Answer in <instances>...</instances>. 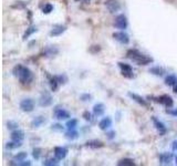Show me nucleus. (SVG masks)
Returning a JSON list of instances; mask_svg holds the SVG:
<instances>
[{"mask_svg":"<svg viewBox=\"0 0 177 166\" xmlns=\"http://www.w3.org/2000/svg\"><path fill=\"white\" fill-rule=\"evenodd\" d=\"M90 99H91L90 94H83V95H81V100H82V101H89Z\"/></svg>","mask_w":177,"mask_h":166,"instance_id":"nucleus-34","label":"nucleus"},{"mask_svg":"<svg viewBox=\"0 0 177 166\" xmlns=\"http://www.w3.org/2000/svg\"><path fill=\"white\" fill-rule=\"evenodd\" d=\"M87 146L89 147H93V149H99V147H103V143L100 142V141H90V142L87 143Z\"/></svg>","mask_w":177,"mask_h":166,"instance_id":"nucleus-22","label":"nucleus"},{"mask_svg":"<svg viewBox=\"0 0 177 166\" xmlns=\"http://www.w3.org/2000/svg\"><path fill=\"white\" fill-rule=\"evenodd\" d=\"M106 8H108L109 11L113 13V12L119 11L120 8H121V5L117 0H108L106 1Z\"/></svg>","mask_w":177,"mask_h":166,"instance_id":"nucleus-7","label":"nucleus"},{"mask_svg":"<svg viewBox=\"0 0 177 166\" xmlns=\"http://www.w3.org/2000/svg\"><path fill=\"white\" fill-rule=\"evenodd\" d=\"M156 101L160 104H164L166 108H171L174 102H173V99H171L169 95H160V98H157Z\"/></svg>","mask_w":177,"mask_h":166,"instance_id":"nucleus-8","label":"nucleus"},{"mask_svg":"<svg viewBox=\"0 0 177 166\" xmlns=\"http://www.w3.org/2000/svg\"><path fill=\"white\" fill-rule=\"evenodd\" d=\"M121 70H122V74L126 78H133V71H132V68L131 65H128L126 63H122L120 62L119 63Z\"/></svg>","mask_w":177,"mask_h":166,"instance_id":"nucleus-9","label":"nucleus"},{"mask_svg":"<svg viewBox=\"0 0 177 166\" xmlns=\"http://www.w3.org/2000/svg\"><path fill=\"white\" fill-rule=\"evenodd\" d=\"M171 160V154H168V153H163L160 155V162L162 164H169Z\"/></svg>","mask_w":177,"mask_h":166,"instance_id":"nucleus-21","label":"nucleus"},{"mask_svg":"<svg viewBox=\"0 0 177 166\" xmlns=\"http://www.w3.org/2000/svg\"><path fill=\"white\" fill-rule=\"evenodd\" d=\"M149 72L153 73V74H155V76H163L164 72H165V70H164L163 68H160V67H153V68L149 69Z\"/></svg>","mask_w":177,"mask_h":166,"instance_id":"nucleus-20","label":"nucleus"},{"mask_svg":"<svg viewBox=\"0 0 177 166\" xmlns=\"http://www.w3.org/2000/svg\"><path fill=\"white\" fill-rule=\"evenodd\" d=\"M40 149H33V157L35 158V160H38L39 156H40Z\"/></svg>","mask_w":177,"mask_h":166,"instance_id":"nucleus-32","label":"nucleus"},{"mask_svg":"<svg viewBox=\"0 0 177 166\" xmlns=\"http://www.w3.org/2000/svg\"><path fill=\"white\" fill-rule=\"evenodd\" d=\"M52 10H53V6L52 5H50V3H48V5H46V6L43 7V12L44 13H50Z\"/></svg>","mask_w":177,"mask_h":166,"instance_id":"nucleus-30","label":"nucleus"},{"mask_svg":"<svg viewBox=\"0 0 177 166\" xmlns=\"http://www.w3.org/2000/svg\"><path fill=\"white\" fill-rule=\"evenodd\" d=\"M19 165H31V163H30L29 160H27V162H26V160H22V163L20 162V163H19Z\"/></svg>","mask_w":177,"mask_h":166,"instance_id":"nucleus-38","label":"nucleus"},{"mask_svg":"<svg viewBox=\"0 0 177 166\" xmlns=\"http://www.w3.org/2000/svg\"><path fill=\"white\" fill-rule=\"evenodd\" d=\"M62 125H60V124H54V125H52V130H55V131H62Z\"/></svg>","mask_w":177,"mask_h":166,"instance_id":"nucleus-33","label":"nucleus"},{"mask_svg":"<svg viewBox=\"0 0 177 166\" xmlns=\"http://www.w3.org/2000/svg\"><path fill=\"white\" fill-rule=\"evenodd\" d=\"M65 30H67V27L65 26L57 24V26L53 27L52 30L50 31V35H51V37H59V35H61Z\"/></svg>","mask_w":177,"mask_h":166,"instance_id":"nucleus-10","label":"nucleus"},{"mask_svg":"<svg viewBox=\"0 0 177 166\" xmlns=\"http://www.w3.org/2000/svg\"><path fill=\"white\" fill-rule=\"evenodd\" d=\"M114 26L117 29L124 30L127 28V19L124 15H119L115 18V22H114Z\"/></svg>","mask_w":177,"mask_h":166,"instance_id":"nucleus-5","label":"nucleus"},{"mask_svg":"<svg viewBox=\"0 0 177 166\" xmlns=\"http://www.w3.org/2000/svg\"><path fill=\"white\" fill-rule=\"evenodd\" d=\"M65 137L70 138V140H74V138L78 137V132H76L74 130H69V132L65 134Z\"/></svg>","mask_w":177,"mask_h":166,"instance_id":"nucleus-25","label":"nucleus"},{"mask_svg":"<svg viewBox=\"0 0 177 166\" xmlns=\"http://www.w3.org/2000/svg\"><path fill=\"white\" fill-rule=\"evenodd\" d=\"M176 164H177V156H176Z\"/></svg>","mask_w":177,"mask_h":166,"instance_id":"nucleus-41","label":"nucleus"},{"mask_svg":"<svg viewBox=\"0 0 177 166\" xmlns=\"http://www.w3.org/2000/svg\"><path fill=\"white\" fill-rule=\"evenodd\" d=\"M174 92H175V93H177V83L174 85Z\"/></svg>","mask_w":177,"mask_h":166,"instance_id":"nucleus-40","label":"nucleus"},{"mask_svg":"<svg viewBox=\"0 0 177 166\" xmlns=\"http://www.w3.org/2000/svg\"><path fill=\"white\" fill-rule=\"evenodd\" d=\"M35 31H37V28H35V27H31V28H29V29L27 30V32L24 33V35H23V38H24V39L28 38L30 35H32V33H33V32H35Z\"/></svg>","mask_w":177,"mask_h":166,"instance_id":"nucleus-29","label":"nucleus"},{"mask_svg":"<svg viewBox=\"0 0 177 166\" xmlns=\"http://www.w3.org/2000/svg\"><path fill=\"white\" fill-rule=\"evenodd\" d=\"M166 113L168 114H171V115H174V116H177V110H166Z\"/></svg>","mask_w":177,"mask_h":166,"instance_id":"nucleus-35","label":"nucleus"},{"mask_svg":"<svg viewBox=\"0 0 177 166\" xmlns=\"http://www.w3.org/2000/svg\"><path fill=\"white\" fill-rule=\"evenodd\" d=\"M26 157H27L26 152H20V153H18V154L15 156V158L18 160V162H22V160H24V158Z\"/></svg>","mask_w":177,"mask_h":166,"instance_id":"nucleus-26","label":"nucleus"},{"mask_svg":"<svg viewBox=\"0 0 177 166\" xmlns=\"http://www.w3.org/2000/svg\"><path fill=\"white\" fill-rule=\"evenodd\" d=\"M113 38L116 41H119L120 43L122 44H127L130 42V37L126 32L124 31H119V32H114L113 33Z\"/></svg>","mask_w":177,"mask_h":166,"instance_id":"nucleus-4","label":"nucleus"},{"mask_svg":"<svg viewBox=\"0 0 177 166\" xmlns=\"http://www.w3.org/2000/svg\"><path fill=\"white\" fill-rule=\"evenodd\" d=\"M53 100H52V96L50 95L49 93H43L41 95L40 100H39V104L42 106V108H46V106H50L52 104Z\"/></svg>","mask_w":177,"mask_h":166,"instance_id":"nucleus-6","label":"nucleus"},{"mask_svg":"<svg viewBox=\"0 0 177 166\" xmlns=\"http://www.w3.org/2000/svg\"><path fill=\"white\" fill-rule=\"evenodd\" d=\"M130 98H131L133 101H135L136 103H138V104H141V105H143V106H147V102H146L145 100L143 99L142 96L141 95H138V94H136V93H132V92H128V94H127Z\"/></svg>","mask_w":177,"mask_h":166,"instance_id":"nucleus-12","label":"nucleus"},{"mask_svg":"<svg viewBox=\"0 0 177 166\" xmlns=\"http://www.w3.org/2000/svg\"><path fill=\"white\" fill-rule=\"evenodd\" d=\"M126 55H127L128 59H131L132 61L135 62L138 65H147V64L153 62V59L151 57L143 54V53H141L137 50H128Z\"/></svg>","mask_w":177,"mask_h":166,"instance_id":"nucleus-1","label":"nucleus"},{"mask_svg":"<svg viewBox=\"0 0 177 166\" xmlns=\"http://www.w3.org/2000/svg\"><path fill=\"white\" fill-rule=\"evenodd\" d=\"M58 160V158H57ZM57 160H54V158H49V160H46L43 162V165H46V166H52V165H57L58 164V162H57Z\"/></svg>","mask_w":177,"mask_h":166,"instance_id":"nucleus-28","label":"nucleus"},{"mask_svg":"<svg viewBox=\"0 0 177 166\" xmlns=\"http://www.w3.org/2000/svg\"><path fill=\"white\" fill-rule=\"evenodd\" d=\"M21 145H22V144H21V142L13 141V142H11V143H8L7 147H9V149H17V147H20Z\"/></svg>","mask_w":177,"mask_h":166,"instance_id":"nucleus-27","label":"nucleus"},{"mask_svg":"<svg viewBox=\"0 0 177 166\" xmlns=\"http://www.w3.org/2000/svg\"><path fill=\"white\" fill-rule=\"evenodd\" d=\"M84 119L87 120V121H90V120H91V115H90V113H87V112H85V113H84Z\"/></svg>","mask_w":177,"mask_h":166,"instance_id":"nucleus-37","label":"nucleus"},{"mask_svg":"<svg viewBox=\"0 0 177 166\" xmlns=\"http://www.w3.org/2000/svg\"><path fill=\"white\" fill-rule=\"evenodd\" d=\"M17 127H18V124L16 122H12V121L8 122V128H10V130H13V128H17Z\"/></svg>","mask_w":177,"mask_h":166,"instance_id":"nucleus-31","label":"nucleus"},{"mask_svg":"<svg viewBox=\"0 0 177 166\" xmlns=\"http://www.w3.org/2000/svg\"><path fill=\"white\" fill-rule=\"evenodd\" d=\"M111 125H112V120H111V117H109V116L102 119L99 123V127L101 128V130H103V131H105V130H108L109 127H111Z\"/></svg>","mask_w":177,"mask_h":166,"instance_id":"nucleus-15","label":"nucleus"},{"mask_svg":"<svg viewBox=\"0 0 177 166\" xmlns=\"http://www.w3.org/2000/svg\"><path fill=\"white\" fill-rule=\"evenodd\" d=\"M68 154V149L65 147H61V146H58L54 149V155L55 157L58 158V160H61L63 158H65Z\"/></svg>","mask_w":177,"mask_h":166,"instance_id":"nucleus-11","label":"nucleus"},{"mask_svg":"<svg viewBox=\"0 0 177 166\" xmlns=\"http://www.w3.org/2000/svg\"><path fill=\"white\" fill-rule=\"evenodd\" d=\"M153 122H154V124H155V126H156V128L160 132V133H164V132L166 131L165 125H164V124H163L162 122H160V121H158L157 119L153 117Z\"/></svg>","mask_w":177,"mask_h":166,"instance_id":"nucleus-19","label":"nucleus"},{"mask_svg":"<svg viewBox=\"0 0 177 166\" xmlns=\"http://www.w3.org/2000/svg\"><path fill=\"white\" fill-rule=\"evenodd\" d=\"M54 115L58 120H67L70 117V113L64 109H57L54 111Z\"/></svg>","mask_w":177,"mask_h":166,"instance_id":"nucleus-13","label":"nucleus"},{"mask_svg":"<svg viewBox=\"0 0 177 166\" xmlns=\"http://www.w3.org/2000/svg\"><path fill=\"white\" fill-rule=\"evenodd\" d=\"M177 83V76L175 74H168L165 79V84L168 87H174Z\"/></svg>","mask_w":177,"mask_h":166,"instance_id":"nucleus-17","label":"nucleus"},{"mask_svg":"<svg viewBox=\"0 0 177 166\" xmlns=\"http://www.w3.org/2000/svg\"><path fill=\"white\" fill-rule=\"evenodd\" d=\"M171 149L174 151H177V140H175L174 142L171 143Z\"/></svg>","mask_w":177,"mask_h":166,"instance_id":"nucleus-36","label":"nucleus"},{"mask_svg":"<svg viewBox=\"0 0 177 166\" xmlns=\"http://www.w3.org/2000/svg\"><path fill=\"white\" fill-rule=\"evenodd\" d=\"M105 112V105L103 103H96L94 106H93V113L95 116H101L103 115Z\"/></svg>","mask_w":177,"mask_h":166,"instance_id":"nucleus-14","label":"nucleus"},{"mask_svg":"<svg viewBox=\"0 0 177 166\" xmlns=\"http://www.w3.org/2000/svg\"><path fill=\"white\" fill-rule=\"evenodd\" d=\"M24 138V133L20 130H15V131L11 133V140L12 141H17V142H21V141Z\"/></svg>","mask_w":177,"mask_h":166,"instance_id":"nucleus-16","label":"nucleus"},{"mask_svg":"<svg viewBox=\"0 0 177 166\" xmlns=\"http://www.w3.org/2000/svg\"><path fill=\"white\" fill-rule=\"evenodd\" d=\"M117 165H127V166H133L135 165L133 160H130V158H123V160H119Z\"/></svg>","mask_w":177,"mask_h":166,"instance_id":"nucleus-24","label":"nucleus"},{"mask_svg":"<svg viewBox=\"0 0 177 166\" xmlns=\"http://www.w3.org/2000/svg\"><path fill=\"white\" fill-rule=\"evenodd\" d=\"M13 76H17L18 79L20 80L22 83H29L32 80L33 76H32V72L30 71V69H28L27 67H23L21 64H18L13 68Z\"/></svg>","mask_w":177,"mask_h":166,"instance_id":"nucleus-2","label":"nucleus"},{"mask_svg":"<svg viewBox=\"0 0 177 166\" xmlns=\"http://www.w3.org/2000/svg\"><path fill=\"white\" fill-rule=\"evenodd\" d=\"M20 109L23 112H32L33 109H35V102L33 100L28 98V99H23L20 102Z\"/></svg>","mask_w":177,"mask_h":166,"instance_id":"nucleus-3","label":"nucleus"},{"mask_svg":"<svg viewBox=\"0 0 177 166\" xmlns=\"http://www.w3.org/2000/svg\"><path fill=\"white\" fill-rule=\"evenodd\" d=\"M113 135H114V132H111V133H109V138H113Z\"/></svg>","mask_w":177,"mask_h":166,"instance_id":"nucleus-39","label":"nucleus"},{"mask_svg":"<svg viewBox=\"0 0 177 166\" xmlns=\"http://www.w3.org/2000/svg\"><path fill=\"white\" fill-rule=\"evenodd\" d=\"M76 124H78V120L76 119H71L69 120L67 122V124H65V126H67L68 130H74L76 126Z\"/></svg>","mask_w":177,"mask_h":166,"instance_id":"nucleus-23","label":"nucleus"},{"mask_svg":"<svg viewBox=\"0 0 177 166\" xmlns=\"http://www.w3.org/2000/svg\"><path fill=\"white\" fill-rule=\"evenodd\" d=\"M44 122H46V119H44V116H37L35 119L32 120L31 125L33 126V127H39V126L42 125Z\"/></svg>","mask_w":177,"mask_h":166,"instance_id":"nucleus-18","label":"nucleus"}]
</instances>
